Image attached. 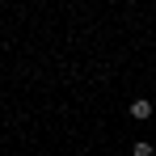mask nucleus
I'll return each mask as SVG.
<instances>
[{
    "label": "nucleus",
    "mask_w": 156,
    "mask_h": 156,
    "mask_svg": "<svg viewBox=\"0 0 156 156\" xmlns=\"http://www.w3.org/2000/svg\"><path fill=\"white\" fill-rule=\"evenodd\" d=\"M131 118H135V122L152 118V101H144V97H139V101H131Z\"/></svg>",
    "instance_id": "obj_1"
},
{
    "label": "nucleus",
    "mask_w": 156,
    "mask_h": 156,
    "mask_svg": "<svg viewBox=\"0 0 156 156\" xmlns=\"http://www.w3.org/2000/svg\"><path fill=\"white\" fill-rule=\"evenodd\" d=\"M131 152H135V156H152L156 148H152V139H139V144H135V148H131Z\"/></svg>",
    "instance_id": "obj_2"
}]
</instances>
